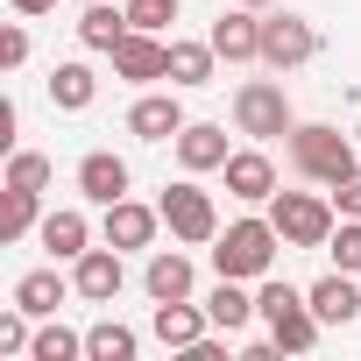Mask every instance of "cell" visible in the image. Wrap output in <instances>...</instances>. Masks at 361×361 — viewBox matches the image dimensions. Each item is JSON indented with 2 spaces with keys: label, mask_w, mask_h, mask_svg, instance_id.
Masks as SVG:
<instances>
[{
  "label": "cell",
  "mask_w": 361,
  "mask_h": 361,
  "mask_svg": "<svg viewBox=\"0 0 361 361\" xmlns=\"http://www.w3.org/2000/svg\"><path fill=\"white\" fill-rule=\"evenodd\" d=\"M283 149H290V170L312 177V185H326V192L340 185L347 170H361V163H354V142H347L340 128H326V121H298V128L283 135Z\"/></svg>",
  "instance_id": "cell-1"
},
{
  "label": "cell",
  "mask_w": 361,
  "mask_h": 361,
  "mask_svg": "<svg viewBox=\"0 0 361 361\" xmlns=\"http://www.w3.org/2000/svg\"><path fill=\"white\" fill-rule=\"evenodd\" d=\"M255 319L276 333L283 354H312V347H319V312H312V298L290 290L283 276H262V290H255Z\"/></svg>",
  "instance_id": "cell-2"
},
{
  "label": "cell",
  "mask_w": 361,
  "mask_h": 361,
  "mask_svg": "<svg viewBox=\"0 0 361 361\" xmlns=\"http://www.w3.org/2000/svg\"><path fill=\"white\" fill-rule=\"evenodd\" d=\"M276 248H283L276 220H234V227L213 241V269H220V276L255 283V276H269V269H276Z\"/></svg>",
  "instance_id": "cell-3"
},
{
  "label": "cell",
  "mask_w": 361,
  "mask_h": 361,
  "mask_svg": "<svg viewBox=\"0 0 361 361\" xmlns=\"http://www.w3.org/2000/svg\"><path fill=\"white\" fill-rule=\"evenodd\" d=\"M269 220H276L283 248H326L333 227H340V206L319 199V192H276L269 199Z\"/></svg>",
  "instance_id": "cell-4"
},
{
  "label": "cell",
  "mask_w": 361,
  "mask_h": 361,
  "mask_svg": "<svg viewBox=\"0 0 361 361\" xmlns=\"http://www.w3.org/2000/svg\"><path fill=\"white\" fill-rule=\"evenodd\" d=\"M234 128H241L248 142H276V135H290L298 114H290L283 78H248V85L234 92Z\"/></svg>",
  "instance_id": "cell-5"
},
{
  "label": "cell",
  "mask_w": 361,
  "mask_h": 361,
  "mask_svg": "<svg viewBox=\"0 0 361 361\" xmlns=\"http://www.w3.org/2000/svg\"><path fill=\"white\" fill-rule=\"evenodd\" d=\"M163 227L177 234V241H185V248H206V241H220V213H213V199L192 185V177H185V185H163Z\"/></svg>",
  "instance_id": "cell-6"
},
{
  "label": "cell",
  "mask_w": 361,
  "mask_h": 361,
  "mask_svg": "<svg viewBox=\"0 0 361 361\" xmlns=\"http://www.w3.org/2000/svg\"><path fill=\"white\" fill-rule=\"evenodd\" d=\"M319 57V29L305 15H262V64L269 71H298Z\"/></svg>",
  "instance_id": "cell-7"
},
{
  "label": "cell",
  "mask_w": 361,
  "mask_h": 361,
  "mask_svg": "<svg viewBox=\"0 0 361 361\" xmlns=\"http://www.w3.org/2000/svg\"><path fill=\"white\" fill-rule=\"evenodd\" d=\"M106 57H114V71H121L128 85H156V78H170V43H163L156 29H128L121 50H106Z\"/></svg>",
  "instance_id": "cell-8"
},
{
  "label": "cell",
  "mask_w": 361,
  "mask_h": 361,
  "mask_svg": "<svg viewBox=\"0 0 361 361\" xmlns=\"http://www.w3.org/2000/svg\"><path fill=\"white\" fill-rule=\"evenodd\" d=\"M71 283H78V298H85V305H114V298H121V283H128L121 248H114V241H106V248H85V255L71 262Z\"/></svg>",
  "instance_id": "cell-9"
},
{
  "label": "cell",
  "mask_w": 361,
  "mask_h": 361,
  "mask_svg": "<svg viewBox=\"0 0 361 361\" xmlns=\"http://www.w3.org/2000/svg\"><path fill=\"white\" fill-rule=\"evenodd\" d=\"M213 50H220L227 64H262V15L234 0V8L213 22Z\"/></svg>",
  "instance_id": "cell-10"
},
{
  "label": "cell",
  "mask_w": 361,
  "mask_h": 361,
  "mask_svg": "<svg viewBox=\"0 0 361 361\" xmlns=\"http://www.w3.org/2000/svg\"><path fill=\"white\" fill-rule=\"evenodd\" d=\"M220 177H227V192H234L241 206H269V199H276V163H269L262 149H234Z\"/></svg>",
  "instance_id": "cell-11"
},
{
  "label": "cell",
  "mask_w": 361,
  "mask_h": 361,
  "mask_svg": "<svg viewBox=\"0 0 361 361\" xmlns=\"http://www.w3.org/2000/svg\"><path fill=\"white\" fill-rule=\"evenodd\" d=\"M128 135L135 142H177V135H185V106H177V92H142L128 106Z\"/></svg>",
  "instance_id": "cell-12"
},
{
  "label": "cell",
  "mask_w": 361,
  "mask_h": 361,
  "mask_svg": "<svg viewBox=\"0 0 361 361\" xmlns=\"http://www.w3.org/2000/svg\"><path fill=\"white\" fill-rule=\"evenodd\" d=\"M227 156L234 149H227V128L220 121H185V135H177V163H185L192 177L199 170H227Z\"/></svg>",
  "instance_id": "cell-13"
},
{
  "label": "cell",
  "mask_w": 361,
  "mask_h": 361,
  "mask_svg": "<svg viewBox=\"0 0 361 361\" xmlns=\"http://www.w3.org/2000/svg\"><path fill=\"white\" fill-rule=\"evenodd\" d=\"M156 227H163V206H135V199H114V206H106V241H114L121 255H128V248H149Z\"/></svg>",
  "instance_id": "cell-14"
},
{
  "label": "cell",
  "mask_w": 361,
  "mask_h": 361,
  "mask_svg": "<svg viewBox=\"0 0 361 361\" xmlns=\"http://www.w3.org/2000/svg\"><path fill=\"white\" fill-rule=\"evenodd\" d=\"M78 192H85L92 206H114V199H128V163H121L114 149H92V156H78Z\"/></svg>",
  "instance_id": "cell-15"
},
{
  "label": "cell",
  "mask_w": 361,
  "mask_h": 361,
  "mask_svg": "<svg viewBox=\"0 0 361 361\" xmlns=\"http://www.w3.org/2000/svg\"><path fill=\"white\" fill-rule=\"evenodd\" d=\"M305 298H312V312H319V326H354V319H361V290H354V276H347V269H333V276H319V283H312Z\"/></svg>",
  "instance_id": "cell-16"
},
{
  "label": "cell",
  "mask_w": 361,
  "mask_h": 361,
  "mask_svg": "<svg viewBox=\"0 0 361 361\" xmlns=\"http://www.w3.org/2000/svg\"><path fill=\"white\" fill-rule=\"evenodd\" d=\"M192 255H177V248H156L149 255V269H142V290L156 298V305H170V298H192Z\"/></svg>",
  "instance_id": "cell-17"
},
{
  "label": "cell",
  "mask_w": 361,
  "mask_h": 361,
  "mask_svg": "<svg viewBox=\"0 0 361 361\" xmlns=\"http://www.w3.org/2000/svg\"><path fill=\"white\" fill-rule=\"evenodd\" d=\"M149 326H156V340H163V347H199L213 319H206L192 298H170V305H156V319H149Z\"/></svg>",
  "instance_id": "cell-18"
},
{
  "label": "cell",
  "mask_w": 361,
  "mask_h": 361,
  "mask_svg": "<svg viewBox=\"0 0 361 361\" xmlns=\"http://www.w3.org/2000/svg\"><path fill=\"white\" fill-rule=\"evenodd\" d=\"M43 248H50L57 262H78V255L92 248V227H85V213H78V206H57V213H43Z\"/></svg>",
  "instance_id": "cell-19"
},
{
  "label": "cell",
  "mask_w": 361,
  "mask_h": 361,
  "mask_svg": "<svg viewBox=\"0 0 361 361\" xmlns=\"http://www.w3.org/2000/svg\"><path fill=\"white\" fill-rule=\"evenodd\" d=\"M135 29L128 8H106V0H85V15H78V43L85 50H121V36Z\"/></svg>",
  "instance_id": "cell-20"
},
{
  "label": "cell",
  "mask_w": 361,
  "mask_h": 361,
  "mask_svg": "<svg viewBox=\"0 0 361 361\" xmlns=\"http://www.w3.org/2000/svg\"><path fill=\"white\" fill-rule=\"evenodd\" d=\"M206 319H213V333H241V326L255 319L248 283H241V276H220V283H213V298H206Z\"/></svg>",
  "instance_id": "cell-21"
},
{
  "label": "cell",
  "mask_w": 361,
  "mask_h": 361,
  "mask_svg": "<svg viewBox=\"0 0 361 361\" xmlns=\"http://www.w3.org/2000/svg\"><path fill=\"white\" fill-rule=\"evenodd\" d=\"M64 290H78V283H64L57 269H29V276L15 283V305H22L29 319H57V305H64Z\"/></svg>",
  "instance_id": "cell-22"
},
{
  "label": "cell",
  "mask_w": 361,
  "mask_h": 361,
  "mask_svg": "<svg viewBox=\"0 0 361 361\" xmlns=\"http://www.w3.org/2000/svg\"><path fill=\"white\" fill-rule=\"evenodd\" d=\"M213 64H220L213 36L206 43H177L170 36V85H213Z\"/></svg>",
  "instance_id": "cell-23"
},
{
  "label": "cell",
  "mask_w": 361,
  "mask_h": 361,
  "mask_svg": "<svg viewBox=\"0 0 361 361\" xmlns=\"http://www.w3.org/2000/svg\"><path fill=\"white\" fill-rule=\"evenodd\" d=\"M92 92H99L92 64H57V71H50V106H64V114H85V106H92Z\"/></svg>",
  "instance_id": "cell-24"
},
{
  "label": "cell",
  "mask_w": 361,
  "mask_h": 361,
  "mask_svg": "<svg viewBox=\"0 0 361 361\" xmlns=\"http://www.w3.org/2000/svg\"><path fill=\"white\" fill-rule=\"evenodd\" d=\"M85 361H135V333H128L121 319H99V326L85 333Z\"/></svg>",
  "instance_id": "cell-25"
},
{
  "label": "cell",
  "mask_w": 361,
  "mask_h": 361,
  "mask_svg": "<svg viewBox=\"0 0 361 361\" xmlns=\"http://www.w3.org/2000/svg\"><path fill=\"white\" fill-rule=\"evenodd\" d=\"M29 354H36V361H78V354H85V333H71V326H43V333L29 340Z\"/></svg>",
  "instance_id": "cell-26"
},
{
  "label": "cell",
  "mask_w": 361,
  "mask_h": 361,
  "mask_svg": "<svg viewBox=\"0 0 361 361\" xmlns=\"http://www.w3.org/2000/svg\"><path fill=\"white\" fill-rule=\"evenodd\" d=\"M43 185H50V156L15 149V156H8V192H43Z\"/></svg>",
  "instance_id": "cell-27"
},
{
  "label": "cell",
  "mask_w": 361,
  "mask_h": 361,
  "mask_svg": "<svg viewBox=\"0 0 361 361\" xmlns=\"http://www.w3.org/2000/svg\"><path fill=\"white\" fill-rule=\"evenodd\" d=\"M36 199H43V192H8V213H0V241H22L29 227H43Z\"/></svg>",
  "instance_id": "cell-28"
},
{
  "label": "cell",
  "mask_w": 361,
  "mask_h": 361,
  "mask_svg": "<svg viewBox=\"0 0 361 361\" xmlns=\"http://www.w3.org/2000/svg\"><path fill=\"white\" fill-rule=\"evenodd\" d=\"M326 248H333V269H347V276H361V220H340Z\"/></svg>",
  "instance_id": "cell-29"
},
{
  "label": "cell",
  "mask_w": 361,
  "mask_h": 361,
  "mask_svg": "<svg viewBox=\"0 0 361 361\" xmlns=\"http://www.w3.org/2000/svg\"><path fill=\"white\" fill-rule=\"evenodd\" d=\"M128 15H135V29H156L163 36L177 22V0H128Z\"/></svg>",
  "instance_id": "cell-30"
},
{
  "label": "cell",
  "mask_w": 361,
  "mask_h": 361,
  "mask_svg": "<svg viewBox=\"0 0 361 361\" xmlns=\"http://www.w3.org/2000/svg\"><path fill=\"white\" fill-rule=\"evenodd\" d=\"M29 340H36V333H29V312H22V305L0 312V354H29Z\"/></svg>",
  "instance_id": "cell-31"
},
{
  "label": "cell",
  "mask_w": 361,
  "mask_h": 361,
  "mask_svg": "<svg viewBox=\"0 0 361 361\" xmlns=\"http://www.w3.org/2000/svg\"><path fill=\"white\" fill-rule=\"evenodd\" d=\"M0 64H8V71H22V64H29V29H15V22L0 29Z\"/></svg>",
  "instance_id": "cell-32"
},
{
  "label": "cell",
  "mask_w": 361,
  "mask_h": 361,
  "mask_svg": "<svg viewBox=\"0 0 361 361\" xmlns=\"http://www.w3.org/2000/svg\"><path fill=\"white\" fill-rule=\"evenodd\" d=\"M333 206H340V220H361V170H347L333 185Z\"/></svg>",
  "instance_id": "cell-33"
},
{
  "label": "cell",
  "mask_w": 361,
  "mask_h": 361,
  "mask_svg": "<svg viewBox=\"0 0 361 361\" xmlns=\"http://www.w3.org/2000/svg\"><path fill=\"white\" fill-rule=\"evenodd\" d=\"M15 128H22V106L0 99V149H15Z\"/></svg>",
  "instance_id": "cell-34"
},
{
  "label": "cell",
  "mask_w": 361,
  "mask_h": 361,
  "mask_svg": "<svg viewBox=\"0 0 361 361\" xmlns=\"http://www.w3.org/2000/svg\"><path fill=\"white\" fill-rule=\"evenodd\" d=\"M8 8H15V15H50L57 0H8Z\"/></svg>",
  "instance_id": "cell-35"
},
{
  "label": "cell",
  "mask_w": 361,
  "mask_h": 361,
  "mask_svg": "<svg viewBox=\"0 0 361 361\" xmlns=\"http://www.w3.org/2000/svg\"><path fill=\"white\" fill-rule=\"evenodd\" d=\"M241 8H269V0H241Z\"/></svg>",
  "instance_id": "cell-36"
},
{
  "label": "cell",
  "mask_w": 361,
  "mask_h": 361,
  "mask_svg": "<svg viewBox=\"0 0 361 361\" xmlns=\"http://www.w3.org/2000/svg\"><path fill=\"white\" fill-rule=\"evenodd\" d=\"M78 8H85V0H78Z\"/></svg>",
  "instance_id": "cell-37"
}]
</instances>
